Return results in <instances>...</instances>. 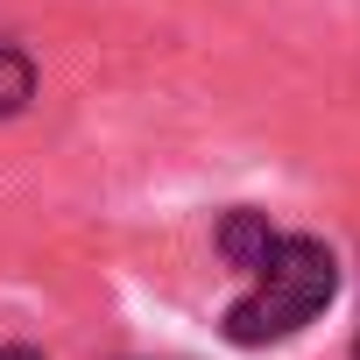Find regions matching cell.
Returning <instances> with one entry per match:
<instances>
[{
    "mask_svg": "<svg viewBox=\"0 0 360 360\" xmlns=\"http://www.w3.org/2000/svg\"><path fill=\"white\" fill-rule=\"evenodd\" d=\"M339 290V262L325 240L311 233H283L276 255L255 269V290L226 311V339L233 346H276L290 332H304Z\"/></svg>",
    "mask_w": 360,
    "mask_h": 360,
    "instance_id": "6da1fadb",
    "label": "cell"
},
{
    "mask_svg": "<svg viewBox=\"0 0 360 360\" xmlns=\"http://www.w3.org/2000/svg\"><path fill=\"white\" fill-rule=\"evenodd\" d=\"M276 240H283V233L269 226V212H226V226H219V255H226L233 269H248V276L276 255Z\"/></svg>",
    "mask_w": 360,
    "mask_h": 360,
    "instance_id": "7a4b0ae2",
    "label": "cell"
},
{
    "mask_svg": "<svg viewBox=\"0 0 360 360\" xmlns=\"http://www.w3.org/2000/svg\"><path fill=\"white\" fill-rule=\"evenodd\" d=\"M29 92H36V71H29V57L0 43V113H22V106H29Z\"/></svg>",
    "mask_w": 360,
    "mask_h": 360,
    "instance_id": "3957f363",
    "label": "cell"
},
{
    "mask_svg": "<svg viewBox=\"0 0 360 360\" xmlns=\"http://www.w3.org/2000/svg\"><path fill=\"white\" fill-rule=\"evenodd\" d=\"M0 360H43V353H29V346H0Z\"/></svg>",
    "mask_w": 360,
    "mask_h": 360,
    "instance_id": "277c9868",
    "label": "cell"
},
{
    "mask_svg": "<svg viewBox=\"0 0 360 360\" xmlns=\"http://www.w3.org/2000/svg\"><path fill=\"white\" fill-rule=\"evenodd\" d=\"M353 360H360V332H353Z\"/></svg>",
    "mask_w": 360,
    "mask_h": 360,
    "instance_id": "5b68a950",
    "label": "cell"
}]
</instances>
